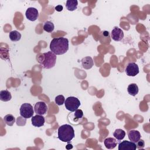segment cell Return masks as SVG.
<instances>
[{"mask_svg": "<svg viewBox=\"0 0 150 150\" xmlns=\"http://www.w3.org/2000/svg\"><path fill=\"white\" fill-rule=\"evenodd\" d=\"M25 16L28 20L30 21H35L39 16V12L36 8L30 7L26 11Z\"/></svg>", "mask_w": 150, "mask_h": 150, "instance_id": "7", "label": "cell"}, {"mask_svg": "<svg viewBox=\"0 0 150 150\" xmlns=\"http://www.w3.org/2000/svg\"><path fill=\"white\" fill-rule=\"evenodd\" d=\"M4 122L9 126H12L15 122V118L12 114H7L4 118Z\"/></svg>", "mask_w": 150, "mask_h": 150, "instance_id": "21", "label": "cell"}, {"mask_svg": "<svg viewBox=\"0 0 150 150\" xmlns=\"http://www.w3.org/2000/svg\"><path fill=\"white\" fill-rule=\"evenodd\" d=\"M81 64L84 69L88 70L94 66V62L91 57L87 56L81 59Z\"/></svg>", "mask_w": 150, "mask_h": 150, "instance_id": "13", "label": "cell"}, {"mask_svg": "<svg viewBox=\"0 0 150 150\" xmlns=\"http://www.w3.org/2000/svg\"><path fill=\"white\" fill-rule=\"evenodd\" d=\"M55 10L56 11H58V12H60L63 10V6L62 5H57L56 7H55Z\"/></svg>", "mask_w": 150, "mask_h": 150, "instance_id": "25", "label": "cell"}, {"mask_svg": "<svg viewBox=\"0 0 150 150\" xmlns=\"http://www.w3.org/2000/svg\"><path fill=\"white\" fill-rule=\"evenodd\" d=\"M47 110V106L45 103L43 101L37 102L34 106V111L38 115H43L45 114Z\"/></svg>", "mask_w": 150, "mask_h": 150, "instance_id": "8", "label": "cell"}, {"mask_svg": "<svg viewBox=\"0 0 150 150\" xmlns=\"http://www.w3.org/2000/svg\"><path fill=\"white\" fill-rule=\"evenodd\" d=\"M136 144L128 141H123L118 144V150H135Z\"/></svg>", "mask_w": 150, "mask_h": 150, "instance_id": "9", "label": "cell"}, {"mask_svg": "<svg viewBox=\"0 0 150 150\" xmlns=\"http://www.w3.org/2000/svg\"><path fill=\"white\" fill-rule=\"evenodd\" d=\"M12 98L11 93L5 90H2L0 91V100L2 101H8L11 100Z\"/></svg>", "mask_w": 150, "mask_h": 150, "instance_id": "18", "label": "cell"}, {"mask_svg": "<svg viewBox=\"0 0 150 150\" xmlns=\"http://www.w3.org/2000/svg\"><path fill=\"white\" fill-rule=\"evenodd\" d=\"M136 146H137V148H139V149H141L143 148L145 146V142L143 139H139L137 142H136Z\"/></svg>", "mask_w": 150, "mask_h": 150, "instance_id": "24", "label": "cell"}, {"mask_svg": "<svg viewBox=\"0 0 150 150\" xmlns=\"http://www.w3.org/2000/svg\"><path fill=\"white\" fill-rule=\"evenodd\" d=\"M128 137L131 142L136 143L141 138V134L138 131L130 130L128 133Z\"/></svg>", "mask_w": 150, "mask_h": 150, "instance_id": "14", "label": "cell"}, {"mask_svg": "<svg viewBox=\"0 0 150 150\" xmlns=\"http://www.w3.org/2000/svg\"><path fill=\"white\" fill-rule=\"evenodd\" d=\"M20 115L25 119L33 117L34 110L32 105L29 103H23L20 107Z\"/></svg>", "mask_w": 150, "mask_h": 150, "instance_id": "5", "label": "cell"}, {"mask_svg": "<svg viewBox=\"0 0 150 150\" xmlns=\"http://www.w3.org/2000/svg\"><path fill=\"white\" fill-rule=\"evenodd\" d=\"M66 148L67 149H70L73 148V145L71 144H68L66 146Z\"/></svg>", "mask_w": 150, "mask_h": 150, "instance_id": "26", "label": "cell"}, {"mask_svg": "<svg viewBox=\"0 0 150 150\" xmlns=\"http://www.w3.org/2000/svg\"><path fill=\"white\" fill-rule=\"evenodd\" d=\"M127 91L129 95L135 96L138 93V86L135 83H131L128 86Z\"/></svg>", "mask_w": 150, "mask_h": 150, "instance_id": "17", "label": "cell"}, {"mask_svg": "<svg viewBox=\"0 0 150 150\" xmlns=\"http://www.w3.org/2000/svg\"><path fill=\"white\" fill-rule=\"evenodd\" d=\"M32 124L36 127H42L45 122V118L41 115H36L32 117L31 119Z\"/></svg>", "mask_w": 150, "mask_h": 150, "instance_id": "12", "label": "cell"}, {"mask_svg": "<svg viewBox=\"0 0 150 150\" xmlns=\"http://www.w3.org/2000/svg\"><path fill=\"white\" fill-rule=\"evenodd\" d=\"M104 144L106 148L111 149L114 148L117 145V141L115 138L110 137L104 139Z\"/></svg>", "mask_w": 150, "mask_h": 150, "instance_id": "15", "label": "cell"}, {"mask_svg": "<svg viewBox=\"0 0 150 150\" xmlns=\"http://www.w3.org/2000/svg\"><path fill=\"white\" fill-rule=\"evenodd\" d=\"M43 29L44 30H45L47 32H52L53 31L54 28V24L50 22V21H46L45 22L44 25H43Z\"/></svg>", "mask_w": 150, "mask_h": 150, "instance_id": "22", "label": "cell"}, {"mask_svg": "<svg viewBox=\"0 0 150 150\" xmlns=\"http://www.w3.org/2000/svg\"><path fill=\"white\" fill-rule=\"evenodd\" d=\"M50 49L56 55L63 54L69 50V40L62 37L54 38L50 42Z\"/></svg>", "mask_w": 150, "mask_h": 150, "instance_id": "1", "label": "cell"}, {"mask_svg": "<svg viewBox=\"0 0 150 150\" xmlns=\"http://www.w3.org/2000/svg\"><path fill=\"white\" fill-rule=\"evenodd\" d=\"M83 117V112L81 110H76L69 115V120L70 122L74 124V122H79L80 121Z\"/></svg>", "mask_w": 150, "mask_h": 150, "instance_id": "10", "label": "cell"}, {"mask_svg": "<svg viewBox=\"0 0 150 150\" xmlns=\"http://www.w3.org/2000/svg\"><path fill=\"white\" fill-rule=\"evenodd\" d=\"M81 103L80 100L73 96H70L67 97L64 101V105L66 108L69 111L73 112L78 109Z\"/></svg>", "mask_w": 150, "mask_h": 150, "instance_id": "4", "label": "cell"}, {"mask_svg": "<svg viewBox=\"0 0 150 150\" xmlns=\"http://www.w3.org/2000/svg\"><path fill=\"white\" fill-rule=\"evenodd\" d=\"M39 59V62L45 69H51L55 65L56 62V55L52 52H47L44 53Z\"/></svg>", "mask_w": 150, "mask_h": 150, "instance_id": "3", "label": "cell"}, {"mask_svg": "<svg viewBox=\"0 0 150 150\" xmlns=\"http://www.w3.org/2000/svg\"><path fill=\"white\" fill-rule=\"evenodd\" d=\"M54 101H55V103H56L57 105H62L63 104H64L65 98L63 95H59V96H57L55 97Z\"/></svg>", "mask_w": 150, "mask_h": 150, "instance_id": "23", "label": "cell"}, {"mask_svg": "<svg viewBox=\"0 0 150 150\" xmlns=\"http://www.w3.org/2000/svg\"><path fill=\"white\" fill-rule=\"evenodd\" d=\"M111 38L116 42L120 41L124 38V32L122 29L115 26L111 31Z\"/></svg>", "mask_w": 150, "mask_h": 150, "instance_id": "11", "label": "cell"}, {"mask_svg": "<svg viewBox=\"0 0 150 150\" xmlns=\"http://www.w3.org/2000/svg\"><path fill=\"white\" fill-rule=\"evenodd\" d=\"M78 1L77 0H67L66 3V7L67 10L73 11L77 9Z\"/></svg>", "mask_w": 150, "mask_h": 150, "instance_id": "16", "label": "cell"}, {"mask_svg": "<svg viewBox=\"0 0 150 150\" xmlns=\"http://www.w3.org/2000/svg\"><path fill=\"white\" fill-rule=\"evenodd\" d=\"M9 38L12 42L19 41L21 38V34L17 30H13L9 33Z\"/></svg>", "mask_w": 150, "mask_h": 150, "instance_id": "19", "label": "cell"}, {"mask_svg": "<svg viewBox=\"0 0 150 150\" xmlns=\"http://www.w3.org/2000/svg\"><path fill=\"white\" fill-rule=\"evenodd\" d=\"M74 136V130L70 125L64 124L58 128V138L62 142H70Z\"/></svg>", "mask_w": 150, "mask_h": 150, "instance_id": "2", "label": "cell"}, {"mask_svg": "<svg viewBox=\"0 0 150 150\" xmlns=\"http://www.w3.org/2000/svg\"><path fill=\"white\" fill-rule=\"evenodd\" d=\"M113 136L118 140H122L125 136V132L122 129H116L113 133Z\"/></svg>", "mask_w": 150, "mask_h": 150, "instance_id": "20", "label": "cell"}, {"mask_svg": "<svg viewBox=\"0 0 150 150\" xmlns=\"http://www.w3.org/2000/svg\"><path fill=\"white\" fill-rule=\"evenodd\" d=\"M125 71L127 76L134 77L139 73V67L135 63L131 62L128 64Z\"/></svg>", "mask_w": 150, "mask_h": 150, "instance_id": "6", "label": "cell"}, {"mask_svg": "<svg viewBox=\"0 0 150 150\" xmlns=\"http://www.w3.org/2000/svg\"><path fill=\"white\" fill-rule=\"evenodd\" d=\"M103 34H104V36H108V35H109V32H107V31H104V32H103Z\"/></svg>", "mask_w": 150, "mask_h": 150, "instance_id": "27", "label": "cell"}]
</instances>
